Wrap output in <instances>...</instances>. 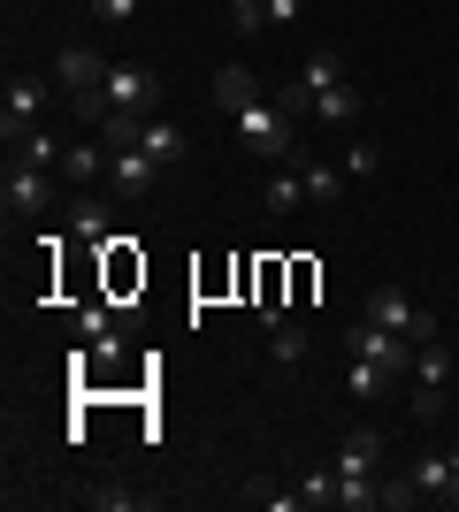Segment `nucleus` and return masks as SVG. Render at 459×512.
I'll list each match as a JSON object with an SVG mask.
<instances>
[{
    "mask_svg": "<svg viewBox=\"0 0 459 512\" xmlns=\"http://www.w3.org/2000/svg\"><path fill=\"white\" fill-rule=\"evenodd\" d=\"M375 169H383V153H375L368 138H352L345 146V176H375Z\"/></svg>",
    "mask_w": 459,
    "mask_h": 512,
    "instance_id": "25",
    "label": "nucleus"
},
{
    "mask_svg": "<svg viewBox=\"0 0 459 512\" xmlns=\"http://www.w3.org/2000/svg\"><path fill=\"white\" fill-rule=\"evenodd\" d=\"M54 207V176L31 169V161H8V176H0V214L16 222V214H46Z\"/></svg>",
    "mask_w": 459,
    "mask_h": 512,
    "instance_id": "6",
    "label": "nucleus"
},
{
    "mask_svg": "<svg viewBox=\"0 0 459 512\" xmlns=\"http://www.w3.org/2000/svg\"><path fill=\"white\" fill-rule=\"evenodd\" d=\"M108 54H100V46H62V54H54V85L69 92V100H77V115H85V123H100V115H108Z\"/></svg>",
    "mask_w": 459,
    "mask_h": 512,
    "instance_id": "2",
    "label": "nucleus"
},
{
    "mask_svg": "<svg viewBox=\"0 0 459 512\" xmlns=\"http://www.w3.org/2000/svg\"><path fill=\"white\" fill-rule=\"evenodd\" d=\"M414 490L437 497V505L452 497V467H444V451H421V459H414Z\"/></svg>",
    "mask_w": 459,
    "mask_h": 512,
    "instance_id": "20",
    "label": "nucleus"
},
{
    "mask_svg": "<svg viewBox=\"0 0 459 512\" xmlns=\"http://www.w3.org/2000/svg\"><path fill=\"white\" fill-rule=\"evenodd\" d=\"M261 207H268V214H299V207H314V199H306V169H291V161H268V176H261Z\"/></svg>",
    "mask_w": 459,
    "mask_h": 512,
    "instance_id": "10",
    "label": "nucleus"
},
{
    "mask_svg": "<svg viewBox=\"0 0 459 512\" xmlns=\"http://www.w3.org/2000/svg\"><path fill=\"white\" fill-rule=\"evenodd\" d=\"M215 100H222V107H245V100H261V92H253V77H245V69L230 62V69L215 77Z\"/></svg>",
    "mask_w": 459,
    "mask_h": 512,
    "instance_id": "23",
    "label": "nucleus"
},
{
    "mask_svg": "<svg viewBox=\"0 0 459 512\" xmlns=\"http://www.w3.org/2000/svg\"><path fill=\"white\" fill-rule=\"evenodd\" d=\"M299 16H306V0H268V23H276V31H291Z\"/></svg>",
    "mask_w": 459,
    "mask_h": 512,
    "instance_id": "30",
    "label": "nucleus"
},
{
    "mask_svg": "<svg viewBox=\"0 0 459 512\" xmlns=\"http://www.w3.org/2000/svg\"><path fill=\"white\" fill-rule=\"evenodd\" d=\"M161 176H169V169H161V161H153V153L138 146V138H131V146H108V184H115L123 199H146L153 184H161Z\"/></svg>",
    "mask_w": 459,
    "mask_h": 512,
    "instance_id": "8",
    "label": "nucleus"
},
{
    "mask_svg": "<svg viewBox=\"0 0 459 512\" xmlns=\"http://www.w3.org/2000/svg\"><path fill=\"white\" fill-rule=\"evenodd\" d=\"M345 352H352V360L391 367V375H414V352H421V344L406 337V329H383V321H368V314H360V321L345 329Z\"/></svg>",
    "mask_w": 459,
    "mask_h": 512,
    "instance_id": "3",
    "label": "nucleus"
},
{
    "mask_svg": "<svg viewBox=\"0 0 459 512\" xmlns=\"http://www.w3.org/2000/svg\"><path fill=\"white\" fill-rule=\"evenodd\" d=\"M406 406H414V421H437V413H444V390H421V383H414V398H406Z\"/></svg>",
    "mask_w": 459,
    "mask_h": 512,
    "instance_id": "29",
    "label": "nucleus"
},
{
    "mask_svg": "<svg viewBox=\"0 0 459 512\" xmlns=\"http://www.w3.org/2000/svg\"><path fill=\"white\" fill-rule=\"evenodd\" d=\"M230 130H238V146L253 153V161H291V146H299V115H291L284 100L230 107Z\"/></svg>",
    "mask_w": 459,
    "mask_h": 512,
    "instance_id": "1",
    "label": "nucleus"
},
{
    "mask_svg": "<svg viewBox=\"0 0 459 512\" xmlns=\"http://www.w3.org/2000/svg\"><path fill=\"white\" fill-rule=\"evenodd\" d=\"M291 85H299L306 100H314V92H329V85H345V54H329V46H322V54H306Z\"/></svg>",
    "mask_w": 459,
    "mask_h": 512,
    "instance_id": "13",
    "label": "nucleus"
},
{
    "mask_svg": "<svg viewBox=\"0 0 459 512\" xmlns=\"http://www.w3.org/2000/svg\"><path fill=\"white\" fill-rule=\"evenodd\" d=\"M69 230L85 237V245H115V222H108V207H100V199H77V214H69Z\"/></svg>",
    "mask_w": 459,
    "mask_h": 512,
    "instance_id": "18",
    "label": "nucleus"
},
{
    "mask_svg": "<svg viewBox=\"0 0 459 512\" xmlns=\"http://www.w3.org/2000/svg\"><path fill=\"white\" fill-rule=\"evenodd\" d=\"M62 153H69V146H62V138H54L46 123H39V130H23V138H16V161H31V169H46V176L62 169Z\"/></svg>",
    "mask_w": 459,
    "mask_h": 512,
    "instance_id": "16",
    "label": "nucleus"
},
{
    "mask_svg": "<svg viewBox=\"0 0 459 512\" xmlns=\"http://www.w3.org/2000/svg\"><path fill=\"white\" fill-rule=\"evenodd\" d=\"M92 16L100 23H138V8H146V0H85Z\"/></svg>",
    "mask_w": 459,
    "mask_h": 512,
    "instance_id": "26",
    "label": "nucleus"
},
{
    "mask_svg": "<svg viewBox=\"0 0 459 512\" xmlns=\"http://www.w3.org/2000/svg\"><path fill=\"white\" fill-rule=\"evenodd\" d=\"M299 497H306V512H329V505H337V459L314 467V474H299Z\"/></svg>",
    "mask_w": 459,
    "mask_h": 512,
    "instance_id": "21",
    "label": "nucleus"
},
{
    "mask_svg": "<svg viewBox=\"0 0 459 512\" xmlns=\"http://www.w3.org/2000/svg\"><path fill=\"white\" fill-rule=\"evenodd\" d=\"M306 199H314V207L345 199V169H329V161H306Z\"/></svg>",
    "mask_w": 459,
    "mask_h": 512,
    "instance_id": "22",
    "label": "nucleus"
},
{
    "mask_svg": "<svg viewBox=\"0 0 459 512\" xmlns=\"http://www.w3.org/2000/svg\"><path fill=\"white\" fill-rule=\"evenodd\" d=\"M92 505H100V512H131V505H146V497H131L123 482H100V490H92Z\"/></svg>",
    "mask_w": 459,
    "mask_h": 512,
    "instance_id": "28",
    "label": "nucleus"
},
{
    "mask_svg": "<svg viewBox=\"0 0 459 512\" xmlns=\"http://www.w3.org/2000/svg\"><path fill=\"white\" fill-rule=\"evenodd\" d=\"M62 176L69 184H108V146H85V138H77V146L62 153Z\"/></svg>",
    "mask_w": 459,
    "mask_h": 512,
    "instance_id": "17",
    "label": "nucleus"
},
{
    "mask_svg": "<svg viewBox=\"0 0 459 512\" xmlns=\"http://www.w3.org/2000/svg\"><path fill=\"white\" fill-rule=\"evenodd\" d=\"M391 383H398V375H391V367H375V360H352L345 367V398H352V406H375Z\"/></svg>",
    "mask_w": 459,
    "mask_h": 512,
    "instance_id": "14",
    "label": "nucleus"
},
{
    "mask_svg": "<svg viewBox=\"0 0 459 512\" xmlns=\"http://www.w3.org/2000/svg\"><path fill=\"white\" fill-rule=\"evenodd\" d=\"M39 115H46V77H8L0 85V138H8V153H16V138L23 130H39Z\"/></svg>",
    "mask_w": 459,
    "mask_h": 512,
    "instance_id": "5",
    "label": "nucleus"
},
{
    "mask_svg": "<svg viewBox=\"0 0 459 512\" xmlns=\"http://www.w3.org/2000/svg\"><path fill=\"white\" fill-rule=\"evenodd\" d=\"M230 23H238L245 39H253V31L268 23V0H230Z\"/></svg>",
    "mask_w": 459,
    "mask_h": 512,
    "instance_id": "27",
    "label": "nucleus"
},
{
    "mask_svg": "<svg viewBox=\"0 0 459 512\" xmlns=\"http://www.w3.org/2000/svg\"><path fill=\"white\" fill-rule=\"evenodd\" d=\"M360 314H368V321H383V329H406V337H414V344H429V337H437V321L421 314V306L406 299L398 283H375V291H368V306H360Z\"/></svg>",
    "mask_w": 459,
    "mask_h": 512,
    "instance_id": "7",
    "label": "nucleus"
},
{
    "mask_svg": "<svg viewBox=\"0 0 459 512\" xmlns=\"http://www.w3.org/2000/svg\"><path fill=\"white\" fill-rule=\"evenodd\" d=\"M306 352H314V337H306V329H291V321H276V329H268V360H276V367H299Z\"/></svg>",
    "mask_w": 459,
    "mask_h": 512,
    "instance_id": "19",
    "label": "nucleus"
},
{
    "mask_svg": "<svg viewBox=\"0 0 459 512\" xmlns=\"http://www.w3.org/2000/svg\"><path fill=\"white\" fill-rule=\"evenodd\" d=\"M444 467H452V497H444V505H459V444L444 451Z\"/></svg>",
    "mask_w": 459,
    "mask_h": 512,
    "instance_id": "31",
    "label": "nucleus"
},
{
    "mask_svg": "<svg viewBox=\"0 0 459 512\" xmlns=\"http://www.w3.org/2000/svg\"><path fill=\"white\" fill-rule=\"evenodd\" d=\"M414 383L421 390H452V344H444V337H429L414 352Z\"/></svg>",
    "mask_w": 459,
    "mask_h": 512,
    "instance_id": "15",
    "label": "nucleus"
},
{
    "mask_svg": "<svg viewBox=\"0 0 459 512\" xmlns=\"http://www.w3.org/2000/svg\"><path fill=\"white\" fill-rule=\"evenodd\" d=\"M100 92H108V115H153V107H161V77H153L146 62H115ZM108 115H100V123H108Z\"/></svg>",
    "mask_w": 459,
    "mask_h": 512,
    "instance_id": "4",
    "label": "nucleus"
},
{
    "mask_svg": "<svg viewBox=\"0 0 459 512\" xmlns=\"http://www.w3.org/2000/svg\"><path fill=\"white\" fill-rule=\"evenodd\" d=\"M375 467H383V428H352L337 451V474H375Z\"/></svg>",
    "mask_w": 459,
    "mask_h": 512,
    "instance_id": "12",
    "label": "nucleus"
},
{
    "mask_svg": "<svg viewBox=\"0 0 459 512\" xmlns=\"http://www.w3.org/2000/svg\"><path fill=\"white\" fill-rule=\"evenodd\" d=\"M138 146H146L153 153V161H161V169H184V130H176V123H161V115H146V123H138Z\"/></svg>",
    "mask_w": 459,
    "mask_h": 512,
    "instance_id": "11",
    "label": "nucleus"
},
{
    "mask_svg": "<svg viewBox=\"0 0 459 512\" xmlns=\"http://www.w3.org/2000/svg\"><path fill=\"white\" fill-rule=\"evenodd\" d=\"M245 497H253V505H268V512H306V497H299V490H268V482H253Z\"/></svg>",
    "mask_w": 459,
    "mask_h": 512,
    "instance_id": "24",
    "label": "nucleus"
},
{
    "mask_svg": "<svg viewBox=\"0 0 459 512\" xmlns=\"http://www.w3.org/2000/svg\"><path fill=\"white\" fill-rule=\"evenodd\" d=\"M360 115H368V92L352 85H329V92H314V100H306V123H329V130H352L360 123Z\"/></svg>",
    "mask_w": 459,
    "mask_h": 512,
    "instance_id": "9",
    "label": "nucleus"
}]
</instances>
